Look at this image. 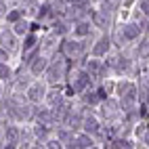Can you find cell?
<instances>
[{
  "instance_id": "6da1fadb",
  "label": "cell",
  "mask_w": 149,
  "mask_h": 149,
  "mask_svg": "<svg viewBox=\"0 0 149 149\" xmlns=\"http://www.w3.org/2000/svg\"><path fill=\"white\" fill-rule=\"evenodd\" d=\"M88 84H93V76L88 74V72H74V78H72L74 93H82Z\"/></svg>"
},
{
  "instance_id": "7a4b0ae2",
  "label": "cell",
  "mask_w": 149,
  "mask_h": 149,
  "mask_svg": "<svg viewBox=\"0 0 149 149\" xmlns=\"http://www.w3.org/2000/svg\"><path fill=\"white\" fill-rule=\"evenodd\" d=\"M84 51V46L82 42H78V40H65L61 44V53L67 57V59H76V57H80Z\"/></svg>"
},
{
  "instance_id": "3957f363",
  "label": "cell",
  "mask_w": 149,
  "mask_h": 149,
  "mask_svg": "<svg viewBox=\"0 0 149 149\" xmlns=\"http://www.w3.org/2000/svg\"><path fill=\"white\" fill-rule=\"evenodd\" d=\"M25 95H27V99H29L32 103H40L42 99H46V86H44V84H40V82L29 84Z\"/></svg>"
},
{
  "instance_id": "277c9868",
  "label": "cell",
  "mask_w": 149,
  "mask_h": 149,
  "mask_svg": "<svg viewBox=\"0 0 149 149\" xmlns=\"http://www.w3.org/2000/svg\"><path fill=\"white\" fill-rule=\"evenodd\" d=\"M40 48V44H38V38L34 34H27L25 38V44H23V59L25 61H32V59L36 57V51Z\"/></svg>"
},
{
  "instance_id": "5b68a950",
  "label": "cell",
  "mask_w": 149,
  "mask_h": 149,
  "mask_svg": "<svg viewBox=\"0 0 149 149\" xmlns=\"http://www.w3.org/2000/svg\"><path fill=\"white\" fill-rule=\"evenodd\" d=\"M46 67H48V59H44V57H40V55H36L32 61H29V72H32L34 76L44 74Z\"/></svg>"
},
{
  "instance_id": "8992f818",
  "label": "cell",
  "mask_w": 149,
  "mask_h": 149,
  "mask_svg": "<svg viewBox=\"0 0 149 149\" xmlns=\"http://www.w3.org/2000/svg\"><path fill=\"white\" fill-rule=\"evenodd\" d=\"M17 34L11 32V29H4L2 34H0V44H2V48H6V51H15L17 48Z\"/></svg>"
},
{
  "instance_id": "52a82bcc",
  "label": "cell",
  "mask_w": 149,
  "mask_h": 149,
  "mask_svg": "<svg viewBox=\"0 0 149 149\" xmlns=\"http://www.w3.org/2000/svg\"><path fill=\"white\" fill-rule=\"evenodd\" d=\"M17 120H32L34 118V109L29 107V105H17L15 103V107H13V111H11Z\"/></svg>"
},
{
  "instance_id": "ba28073f",
  "label": "cell",
  "mask_w": 149,
  "mask_h": 149,
  "mask_svg": "<svg viewBox=\"0 0 149 149\" xmlns=\"http://www.w3.org/2000/svg\"><path fill=\"white\" fill-rule=\"evenodd\" d=\"M34 118L38 122H42V124H46V126H51V122L55 120V113L53 111H48V109H44V107H36L34 109Z\"/></svg>"
},
{
  "instance_id": "9c48e42d",
  "label": "cell",
  "mask_w": 149,
  "mask_h": 149,
  "mask_svg": "<svg viewBox=\"0 0 149 149\" xmlns=\"http://www.w3.org/2000/svg\"><path fill=\"white\" fill-rule=\"evenodd\" d=\"M72 147H78V149H88V147H95V143H93L91 134H88V132H84V134H78V136H74Z\"/></svg>"
},
{
  "instance_id": "30bf717a",
  "label": "cell",
  "mask_w": 149,
  "mask_h": 149,
  "mask_svg": "<svg viewBox=\"0 0 149 149\" xmlns=\"http://www.w3.org/2000/svg\"><path fill=\"white\" fill-rule=\"evenodd\" d=\"M122 36H124V40H136V38L141 36V27L136 23H126L122 27Z\"/></svg>"
},
{
  "instance_id": "8fae6325",
  "label": "cell",
  "mask_w": 149,
  "mask_h": 149,
  "mask_svg": "<svg viewBox=\"0 0 149 149\" xmlns=\"http://www.w3.org/2000/svg\"><path fill=\"white\" fill-rule=\"evenodd\" d=\"M109 44H111V40H109L107 36H103L101 40H99V42L95 44L93 55H95V57H103V55H107V53H109Z\"/></svg>"
},
{
  "instance_id": "7c38bea8",
  "label": "cell",
  "mask_w": 149,
  "mask_h": 149,
  "mask_svg": "<svg viewBox=\"0 0 149 149\" xmlns=\"http://www.w3.org/2000/svg\"><path fill=\"white\" fill-rule=\"evenodd\" d=\"M46 103L55 109L57 105H61V103H63V93L59 91V88H53V91H48V93H46Z\"/></svg>"
},
{
  "instance_id": "4fadbf2b",
  "label": "cell",
  "mask_w": 149,
  "mask_h": 149,
  "mask_svg": "<svg viewBox=\"0 0 149 149\" xmlns=\"http://www.w3.org/2000/svg\"><path fill=\"white\" fill-rule=\"evenodd\" d=\"M19 136H21L19 128H17V126H8V128H6V143H4V147H17Z\"/></svg>"
},
{
  "instance_id": "5bb4252c",
  "label": "cell",
  "mask_w": 149,
  "mask_h": 149,
  "mask_svg": "<svg viewBox=\"0 0 149 149\" xmlns=\"http://www.w3.org/2000/svg\"><path fill=\"white\" fill-rule=\"evenodd\" d=\"M82 128H84V132H88V134H97L101 126H99V120H97V118L88 116V118H84V120H82Z\"/></svg>"
},
{
  "instance_id": "9a60e30c",
  "label": "cell",
  "mask_w": 149,
  "mask_h": 149,
  "mask_svg": "<svg viewBox=\"0 0 149 149\" xmlns=\"http://www.w3.org/2000/svg\"><path fill=\"white\" fill-rule=\"evenodd\" d=\"M29 29H32V25H29L25 19H19V21L13 23V32H15L17 36H27V34H29Z\"/></svg>"
},
{
  "instance_id": "2e32d148",
  "label": "cell",
  "mask_w": 149,
  "mask_h": 149,
  "mask_svg": "<svg viewBox=\"0 0 149 149\" xmlns=\"http://www.w3.org/2000/svg\"><path fill=\"white\" fill-rule=\"evenodd\" d=\"M63 122L67 124V128L76 130V128H80V126H82V118L78 116V113H72V111H69V113L65 116V120H63Z\"/></svg>"
},
{
  "instance_id": "e0dca14e",
  "label": "cell",
  "mask_w": 149,
  "mask_h": 149,
  "mask_svg": "<svg viewBox=\"0 0 149 149\" xmlns=\"http://www.w3.org/2000/svg\"><path fill=\"white\" fill-rule=\"evenodd\" d=\"M86 72L91 74V76H99V74L103 72L101 61H97V59H91V61H88V65H86Z\"/></svg>"
},
{
  "instance_id": "ac0fdd59",
  "label": "cell",
  "mask_w": 149,
  "mask_h": 149,
  "mask_svg": "<svg viewBox=\"0 0 149 149\" xmlns=\"http://www.w3.org/2000/svg\"><path fill=\"white\" fill-rule=\"evenodd\" d=\"M74 34H76V36H88V34H91V23L78 21L76 27H74Z\"/></svg>"
},
{
  "instance_id": "d6986e66",
  "label": "cell",
  "mask_w": 149,
  "mask_h": 149,
  "mask_svg": "<svg viewBox=\"0 0 149 149\" xmlns=\"http://www.w3.org/2000/svg\"><path fill=\"white\" fill-rule=\"evenodd\" d=\"M91 15H93V21H95L97 27H105L107 25V15H103L101 11H93Z\"/></svg>"
},
{
  "instance_id": "ffe728a7",
  "label": "cell",
  "mask_w": 149,
  "mask_h": 149,
  "mask_svg": "<svg viewBox=\"0 0 149 149\" xmlns=\"http://www.w3.org/2000/svg\"><path fill=\"white\" fill-rule=\"evenodd\" d=\"M0 80H13V72L6 63H0Z\"/></svg>"
},
{
  "instance_id": "44dd1931",
  "label": "cell",
  "mask_w": 149,
  "mask_h": 149,
  "mask_svg": "<svg viewBox=\"0 0 149 149\" xmlns=\"http://www.w3.org/2000/svg\"><path fill=\"white\" fill-rule=\"evenodd\" d=\"M46 134H48V126H46V124L40 122V124L34 128V136H36V139H44Z\"/></svg>"
},
{
  "instance_id": "7402d4cb",
  "label": "cell",
  "mask_w": 149,
  "mask_h": 149,
  "mask_svg": "<svg viewBox=\"0 0 149 149\" xmlns=\"http://www.w3.org/2000/svg\"><path fill=\"white\" fill-rule=\"evenodd\" d=\"M21 17H23V11H21V8H15V11L6 13V21L15 23V21H19V19H21Z\"/></svg>"
},
{
  "instance_id": "603a6c76",
  "label": "cell",
  "mask_w": 149,
  "mask_h": 149,
  "mask_svg": "<svg viewBox=\"0 0 149 149\" xmlns=\"http://www.w3.org/2000/svg\"><path fill=\"white\" fill-rule=\"evenodd\" d=\"M99 101H103V99H101V95H99V91H97V93H86V103L97 105Z\"/></svg>"
},
{
  "instance_id": "cb8c5ba5",
  "label": "cell",
  "mask_w": 149,
  "mask_h": 149,
  "mask_svg": "<svg viewBox=\"0 0 149 149\" xmlns=\"http://www.w3.org/2000/svg\"><path fill=\"white\" fill-rule=\"evenodd\" d=\"M29 84H27V80L25 78H19V80L15 82V86H13V93H17V91H23V88H27Z\"/></svg>"
},
{
  "instance_id": "d4e9b609",
  "label": "cell",
  "mask_w": 149,
  "mask_h": 149,
  "mask_svg": "<svg viewBox=\"0 0 149 149\" xmlns=\"http://www.w3.org/2000/svg\"><path fill=\"white\" fill-rule=\"evenodd\" d=\"M139 55H141V57H149V38H145L143 46H139Z\"/></svg>"
},
{
  "instance_id": "484cf974",
  "label": "cell",
  "mask_w": 149,
  "mask_h": 149,
  "mask_svg": "<svg viewBox=\"0 0 149 149\" xmlns=\"http://www.w3.org/2000/svg\"><path fill=\"white\" fill-rule=\"evenodd\" d=\"M139 8H141V13H143V15L149 17V0H141V2H139Z\"/></svg>"
},
{
  "instance_id": "4316f807",
  "label": "cell",
  "mask_w": 149,
  "mask_h": 149,
  "mask_svg": "<svg viewBox=\"0 0 149 149\" xmlns=\"http://www.w3.org/2000/svg\"><path fill=\"white\" fill-rule=\"evenodd\" d=\"M65 32V25L61 23V21H57L55 25H53V34H63Z\"/></svg>"
},
{
  "instance_id": "83f0119b",
  "label": "cell",
  "mask_w": 149,
  "mask_h": 149,
  "mask_svg": "<svg viewBox=\"0 0 149 149\" xmlns=\"http://www.w3.org/2000/svg\"><path fill=\"white\" fill-rule=\"evenodd\" d=\"M44 147H51V149H55V147H63V143H61V139H57V141H48Z\"/></svg>"
},
{
  "instance_id": "f1b7e54d",
  "label": "cell",
  "mask_w": 149,
  "mask_h": 149,
  "mask_svg": "<svg viewBox=\"0 0 149 149\" xmlns=\"http://www.w3.org/2000/svg\"><path fill=\"white\" fill-rule=\"evenodd\" d=\"M8 53H11V51H6V48H0V63L8 61Z\"/></svg>"
},
{
  "instance_id": "f546056e",
  "label": "cell",
  "mask_w": 149,
  "mask_h": 149,
  "mask_svg": "<svg viewBox=\"0 0 149 149\" xmlns=\"http://www.w3.org/2000/svg\"><path fill=\"white\" fill-rule=\"evenodd\" d=\"M141 141H143V145H145V147H149V130L141 136Z\"/></svg>"
},
{
  "instance_id": "4dcf8cb0",
  "label": "cell",
  "mask_w": 149,
  "mask_h": 149,
  "mask_svg": "<svg viewBox=\"0 0 149 149\" xmlns=\"http://www.w3.org/2000/svg\"><path fill=\"white\" fill-rule=\"evenodd\" d=\"M4 15H6V4L0 0V17H4Z\"/></svg>"
},
{
  "instance_id": "1f68e13d",
  "label": "cell",
  "mask_w": 149,
  "mask_h": 149,
  "mask_svg": "<svg viewBox=\"0 0 149 149\" xmlns=\"http://www.w3.org/2000/svg\"><path fill=\"white\" fill-rule=\"evenodd\" d=\"M103 88H105L107 93H111V91H113V82H105V84H103Z\"/></svg>"
},
{
  "instance_id": "d6a6232c",
  "label": "cell",
  "mask_w": 149,
  "mask_h": 149,
  "mask_svg": "<svg viewBox=\"0 0 149 149\" xmlns=\"http://www.w3.org/2000/svg\"><path fill=\"white\" fill-rule=\"evenodd\" d=\"M0 99H2V88H0Z\"/></svg>"
},
{
  "instance_id": "836d02e7",
  "label": "cell",
  "mask_w": 149,
  "mask_h": 149,
  "mask_svg": "<svg viewBox=\"0 0 149 149\" xmlns=\"http://www.w3.org/2000/svg\"><path fill=\"white\" fill-rule=\"evenodd\" d=\"M0 147H4V143H2V141H0Z\"/></svg>"
}]
</instances>
